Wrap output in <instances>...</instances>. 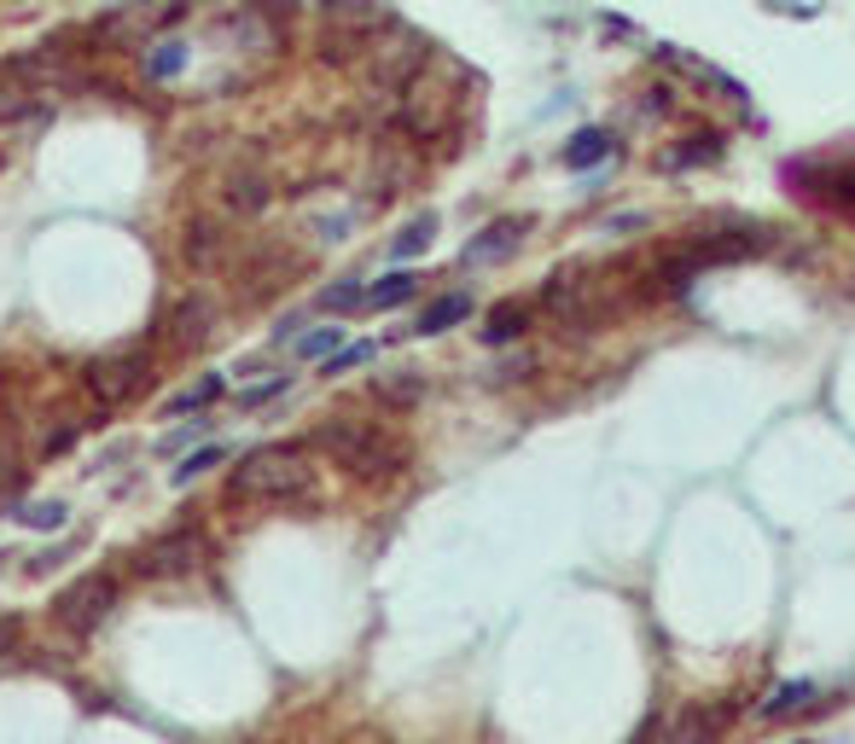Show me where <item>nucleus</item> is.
Segmentation results:
<instances>
[{
    "label": "nucleus",
    "mask_w": 855,
    "mask_h": 744,
    "mask_svg": "<svg viewBox=\"0 0 855 744\" xmlns=\"http://www.w3.org/2000/svg\"><path fill=\"white\" fill-rule=\"evenodd\" d=\"M204 558H210V535L180 524V529H163L157 541L140 547V570L146 576H187V570L204 565Z\"/></svg>",
    "instance_id": "nucleus-4"
},
{
    "label": "nucleus",
    "mask_w": 855,
    "mask_h": 744,
    "mask_svg": "<svg viewBox=\"0 0 855 744\" xmlns=\"http://www.w3.org/2000/svg\"><path fill=\"white\" fill-rule=\"evenodd\" d=\"M210 430H216V419H193V425H180V430H169V437H163V453L187 448L193 437H210Z\"/></svg>",
    "instance_id": "nucleus-25"
},
{
    "label": "nucleus",
    "mask_w": 855,
    "mask_h": 744,
    "mask_svg": "<svg viewBox=\"0 0 855 744\" xmlns=\"http://www.w3.org/2000/svg\"><path fill=\"white\" fill-rule=\"evenodd\" d=\"M710 157H722V140L716 134H699V146L664 152V169H692V163H710Z\"/></svg>",
    "instance_id": "nucleus-17"
},
{
    "label": "nucleus",
    "mask_w": 855,
    "mask_h": 744,
    "mask_svg": "<svg viewBox=\"0 0 855 744\" xmlns=\"http://www.w3.org/2000/svg\"><path fill=\"white\" fill-rule=\"evenodd\" d=\"M210 338V308L193 303V308H180L175 315V343H204Z\"/></svg>",
    "instance_id": "nucleus-19"
},
{
    "label": "nucleus",
    "mask_w": 855,
    "mask_h": 744,
    "mask_svg": "<svg viewBox=\"0 0 855 744\" xmlns=\"http://www.w3.org/2000/svg\"><path fill=\"white\" fill-rule=\"evenodd\" d=\"M228 489H233V501H262V506H315L320 501L315 466L303 460V448H292V442L251 448L233 466Z\"/></svg>",
    "instance_id": "nucleus-1"
},
{
    "label": "nucleus",
    "mask_w": 855,
    "mask_h": 744,
    "mask_svg": "<svg viewBox=\"0 0 855 744\" xmlns=\"http://www.w3.org/2000/svg\"><path fill=\"white\" fill-rule=\"evenodd\" d=\"M518 332H524V308H518V303H506V308H495V315H489L483 343H513Z\"/></svg>",
    "instance_id": "nucleus-16"
},
{
    "label": "nucleus",
    "mask_w": 855,
    "mask_h": 744,
    "mask_svg": "<svg viewBox=\"0 0 855 744\" xmlns=\"http://www.w3.org/2000/svg\"><path fill=\"white\" fill-rule=\"evenodd\" d=\"M18 518H24L30 529H65V506H47V501H41V506H24V512H18Z\"/></svg>",
    "instance_id": "nucleus-23"
},
{
    "label": "nucleus",
    "mask_w": 855,
    "mask_h": 744,
    "mask_svg": "<svg viewBox=\"0 0 855 744\" xmlns=\"http://www.w3.org/2000/svg\"><path fill=\"white\" fill-rule=\"evenodd\" d=\"M379 355V343H343L338 355H326V372H350V366H366Z\"/></svg>",
    "instance_id": "nucleus-22"
},
{
    "label": "nucleus",
    "mask_w": 855,
    "mask_h": 744,
    "mask_svg": "<svg viewBox=\"0 0 855 744\" xmlns=\"http://www.w3.org/2000/svg\"><path fill=\"white\" fill-rule=\"evenodd\" d=\"M268 198H274V186L262 180V175H244V180L228 186V204H233V210H262Z\"/></svg>",
    "instance_id": "nucleus-18"
},
{
    "label": "nucleus",
    "mask_w": 855,
    "mask_h": 744,
    "mask_svg": "<svg viewBox=\"0 0 855 744\" xmlns=\"http://www.w3.org/2000/svg\"><path fill=\"white\" fill-rule=\"evenodd\" d=\"M221 396V372H204V379L198 384H187V390H175V396L169 402H163L157 413H163V419H180V413H198V407H210Z\"/></svg>",
    "instance_id": "nucleus-8"
},
{
    "label": "nucleus",
    "mask_w": 855,
    "mask_h": 744,
    "mask_svg": "<svg viewBox=\"0 0 855 744\" xmlns=\"http://www.w3.org/2000/svg\"><path fill=\"white\" fill-rule=\"evenodd\" d=\"M111 605H117V582L94 570V576H81V582H70L53 599V616H58V628H70V634H94L111 616Z\"/></svg>",
    "instance_id": "nucleus-3"
},
{
    "label": "nucleus",
    "mask_w": 855,
    "mask_h": 744,
    "mask_svg": "<svg viewBox=\"0 0 855 744\" xmlns=\"http://www.w3.org/2000/svg\"><path fill=\"white\" fill-rule=\"evenodd\" d=\"M146 379H152V372H146V349H122V355H106V361L88 366V396L99 407H122Z\"/></svg>",
    "instance_id": "nucleus-5"
},
{
    "label": "nucleus",
    "mask_w": 855,
    "mask_h": 744,
    "mask_svg": "<svg viewBox=\"0 0 855 744\" xmlns=\"http://www.w3.org/2000/svg\"><path fill=\"white\" fill-rule=\"evenodd\" d=\"M292 349H297L303 361H315V355H338V349H343V326H315V332H297Z\"/></svg>",
    "instance_id": "nucleus-14"
},
{
    "label": "nucleus",
    "mask_w": 855,
    "mask_h": 744,
    "mask_svg": "<svg viewBox=\"0 0 855 744\" xmlns=\"http://www.w3.org/2000/svg\"><path fill=\"white\" fill-rule=\"evenodd\" d=\"M809 698H814V680H786V687H774V692H768L763 715H768V721H774V715H798Z\"/></svg>",
    "instance_id": "nucleus-13"
},
{
    "label": "nucleus",
    "mask_w": 855,
    "mask_h": 744,
    "mask_svg": "<svg viewBox=\"0 0 855 744\" xmlns=\"http://www.w3.org/2000/svg\"><path fill=\"white\" fill-rule=\"evenodd\" d=\"M605 157H611V134L605 129H582L564 146V169H588V163H605Z\"/></svg>",
    "instance_id": "nucleus-11"
},
{
    "label": "nucleus",
    "mask_w": 855,
    "mask_h": 744,
    "mask_svg": "<svg viewBox=\"0 0 855 744\" xmlns=\"http://www.w3.org/2000/svg\"><path fill=\"white\" fill-rule=\"evenodd\" d=\"M414 292H419V274H407V267H396V274H384L379 285H366L361 308H396V303H407Z\"/></svg>",
    "instance_id": "nucleus-10"
},
{
    "label": "nucleus",
    "mask_w": 855,
    "mask_h": 744,
    "mask_svg": "<svg viewBox=\"0 0 855 744\" xmlns=\"http://www.w3.org/2000/svg\"><path fill=\"white\" fill-rule=\"evenodd\" d=\"M425 390V379H379V396L384 402H414Z\"/></svg>",
    "instance_id": "nucleus-26"
},
{
    "label": "nucleus",
    "mask_w": 855,
    "mask_h": 744,
    "mask_svg": "<svg viewBox=\"0 0 855 744\" xmlns=\"http://www.w3.org/2000/svg\"><path fill=\"white\" fill-rule=\"evenodd\" d=\"M431 239H437V216H419V221H407L396 244H391V256L407 262V256H419V251H431Z\"/></svg>",
    "instance_id": "nucleus-12"
},
{
    "label": "nucleus",
    "mask_w": 855,
    "mask_h": 744,
    "mask_svg": "<svg viewBox=\"0 0 855 744\" xmlns=\"http://www.w3.org/2000/svg\"><path fill=\"white\" fill-rule=\"evenodd\" d=\"M361 297H366V285H361V280H338V285H326V292H320V308L343 315V308H361Z\"/></svg>",
    "instance_id": "nucleus-21"
},
{
    "label": "nucleus",
    "mask_w": 855,
    "mask_h": 744,
    "mask_svg": "<svg viewBox=\"0 0 855 744\" xmlns=\"http://www.w3.org/2000/svg\"><path fill=\"white\" fill-rule=\"evenodd\" d=\"M309 442L326 448L343 471H355V478H391V471L407 466V448L391 437V430L373 425V419H350V413H338V419L315 425Z\"/></svg>",
    "instance_id": "nucleus-2"
},
{
    "label": "nucleus",
    "mask_w": 855,
    "mask_h": 744,
    "mask_svg": "<svg viewBox=\"0 0 855 744\" xmlns=\"http://www.w3.org/2000/svg\"><path fill=\"white\" fill-rule=\"evenodd\" d=\"M216 466H221V448H198V453H187V460L175 466V478H169V483H175V489H187L193 478H204V471H216Z\"/></svg>",
    "instance_id": "nucleus-20"
},
{
    "label": "nucleus",
    "mask_w": 855,
    "mask_h": 744,
    "mask_svg": "<svg viewBox=\"0 0 855 744\" xmlns=\"http://www.w3.org/2000/svg\"><path fill=\"white\" fill-rule=\"evenodd\" d=\"M279 390H292V372H279V379H268V384H256V390H244L239 396V407H262V402H274Z\"/></svg>",
    "instance_id": "nucleus-24"
},
{
    "label": "nucleus",
    "mask_w": 855,
    "mask_h": 744,
    "mask_svg": "<svg viewBox=\"0 0 855 744\" xmlns=\"http://www.w3.org/2000/svg\"><path fill=\"white\" fill-rule=\"evenodd\" d=\"M221 244H228V233H221V227H210V221H198L193 233H187V262L210 267V262L221 256Z\"/></svg>",
    "instance_id": "nucleus-15"
},
{
    "label": "nucleus",
    "mask_w": 855,
    "mask_h": 744,
    "mask_svg": "<svg viewBox=\"0 0 855 744\" xmlns=\"http://www.w3.org/2000/svg\"><path fill=\"white\" fill-rule=\"evenodd\" d=\"M518 239H524V221H495V227H483V233L465 244V267H478V262H506L518 251Z\"/></svg>",
    "instance_id": "nucleus-6"
},
{
    "label": "nucleus",
    "mask_w": 855,
    "mask_h": 744,
    "mask_svg": "<svg viewBox=\"0 0 855 744\" xmlns=\"http://www.w3.org/2000/svg\"><path fill=\"white\" fill-rule=\"evenodd\" d=\"M187 58H193L187 41H180V35H163V41H152V53H146V76H152V81H169V76L187 70Z\"/></svg>",
    "instance_id": "nucleus-9"
},
{
    "label": "nucleus",
    "mask_w": 855,
    "mask_h": 744,
    "mask_svg": "<svg viewBox=\"0 0 855 744\" xmlns=\"http://www.w3.org/2000/svg\"><path fill=\"white\" fill-rule=\"evenodd\" d=\"M465 315H472V297H465V292H448V297H437V303L414 320V332H419V338H437V332H448V326H460Z\"/></svg>",
    "instance_id": "nucleus-7"
}]
</instances>
